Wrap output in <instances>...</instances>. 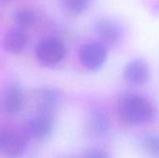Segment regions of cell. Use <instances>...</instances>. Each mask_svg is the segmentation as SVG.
Returning a JSON list of instances; mask_svg holds the SVG:
<instances>
[{"mask_svg":"<svg viewBox=\"0 0 159 158\" xmlns=\"http://www.w3.org/2000/svg\"><path fill=\"white\" fill-rule=\"evenodd\" d=\"M85 158H111V156L103 149H93L87 154Z\"/></svg>","mask_w":159,"mask_h":158,"instance_id":"cell-15","label":"cell"},{"mask_svg":"<svg viewBox=\"0 0 159 158\" xmlns=\"http://www.w3.org/2000/svg\"><path fill=\"white\" fill-rule=\"evenodd\" d=\"M27 140L22 130L0 123V153L7 158L20 157L26 149Z\"/></svg>","mask_w":159,"mask_h":158,"instance_id":"cell-2","label":"cell"},{"mask_svg":"<svg viewBox=\"0 0 159 158\" xmlns=\"http://www.w3.org/2000/svg\"><path fill=\"white\" fill-rule=\"evenodd\" d=\"M93 32L98 42L105 47H113L120 44L124 36V30L121 24L110 17H99L93 23Z\"/></svg>","mask_w":159,"mask_h":158,"instance_id":"cell-3","label":"cell"},{"mask_svg":"<svg viewBox=\"0 0 159 158\" xmlns=\"http://www.w3.org/2000/svg\"><path fill=\"white\" fill-rule=\"evenodd\" d=\"M117 114L127 125L141 126L154 120L156 108L145 96L138 93H127L118 100Z\"/></svg>","mask_w":159,"mask_h":158,"instance_id":"cell-1","label":"cell"},{"mask_svg":"<svg viewBox=\"0 0 159 158\" xmlns=\"http://www.w3.org/2000/svg\"><path fill=\"white\" fill-rule=\"evenodd\" d=\"M66 55L64 44L56 37H46L36 46L35 57L37 61L45 67H51L63 61Z\"/></svg>","mask_w":159,"mask_h":158,"instance_id":"cell-4","label":"cell"},{"mask_svg":"<svg viewBox=\"0 0 159 158\" xmlns=\"http://www.w3.org/2000/svg\"><path fill=\"white\" fill-rule=\"evenodd\" d=\"M62 101L61 91L54 87H42L33 93V103L36 113L53 115Z\"/></svg>","mask_w":159,"mask_h":158,"instance_id":"cell-8","label":"cell"},{"mask_svg":"<svg viewBox=\"0 0 159 158\" xmlns=\"http://www.w3.org/2000/svg\"><path fill=\"white\" fill-rule=\"evenodd\" d=\"M123 75L129 84L141 87L145 85L150 78V67L145 60L134 59L126 64Z\"/></svg>","mask_w":159,"mask_h":158,"instance_id":"cell-9","label":"cell"},{"mask_svg":"<svg viewBox=\"0 0 159 158\" xmlns=\"http://www.w3.org/2000/svg\"><path fill=\"white\" fill-rule=\"evenodd\" d=\"M54 120L53 115L36 113L27 118L22 126V132L27 139L34 141H44L53 132Z\"/></svg>","mask_w":159,"mask_h":158,"instance_id":"cell-5","label":"cell"},{"mask_svg":"<svg viewBox=\"0 0 159 158\" xmlns=\"http://www.w3.org/2000/svg\"><path fill=\"white\" fill-rule=\"evenodd\" d=\"M61 9L68 15L78 16L86 12L93 0H59Z\"/></svg>","mask_w":159,"mask_h":158,"instance_id":"cell-12","label":"cell"},{"mask_svg":"<svg viewBox=\"0 0 159 158\" xmlns=\"http://www.w3.org/2000/svg\"><path fill=\"white\" fill-rule=\"evenodd\" d=\"M27 43L28 36L25 30L16 26L9 29L3 38V47L10 54L21 53L26 47Z\"/></svg>","mask_w":159,"mask_h":158,"instance_id":"cell-11","label":"cell"},{"mask_svg":"<svg viewBox=\"0 0 159 158\" xmlns=\"http://www.w3.org/2000/svg\"><path fill=\"white\" fill-rule=\"evenodd\" d=\"M79 61L89 71L95 72L100 70L107 59V47L98 41L88 42L79 49Z\"/></svg>","mask_w":159,"mask_h":158,"instance_id":"cell-7","label":"cell"},{"mask_svg":"<svg viewBox=\"0 0 159 158\" xmlns=\"http://www.w3.org/2000/svg\"><path fill=\"white\" fill-rule=\"evenodd\" d=\"M25 94L22 86L18 81H10L6 84L0 94V110L9 115L20 112L24 105Z\"/></svg>","mask_w":159,"mask_h":158,"instance_id":"cell-6","label":"cell"},{"mask_svg":"<svg viewBox=\"0 0 159 158\" xmlns=\"http://www.w3.org/2000/svg\"><path fill=\"white\" fill-rule=\"evenodd\" d=\"M5 1H9V0H0V3H2V2H5Z\"/></svg>","mask_w":159,"mask_h":158,"instance_id":"cell-16","label":"cell"},{"mask_svg":"<svg viewBox=\"0 0 159 158\" xmlns=\"http://www.w3.org/2000/svg\"><path fill=\"white\" fill-rule=\"evenodd\" d=\"M141 146L143 150L152 157L158 156V138L157 135L149 134L141 140Z\"/></svg>","mask_w":159,"mask_h":158,"instance_id":"cell-14","label":"cell"},{"mask_svg":"<svg viewBox=\"0 0 159 158\" xmlns=\"http://www.w3.org/2000/svg\"><path fill=\"white\" fill-rule=\"evenodd\" d=\"M87 129L90 135L97 138L108 135L111 129V121L108 114L101 108L93 109L88 116Z\"/></svg>","mask_w":159,"mask_h":158,"instance_id":"cell-10","label":"cell"},{"mask_svg":"<svg viewBox=\"0 0 159 158\" xmlns=\"http://www.w3.org/2000/svg\"><path fill=\"white\" fill-rule=\"evenodd\" d=\"M36 19L37 17L35 12L28 7H22L18 9L13 17L16 27H19L23 30L32 27L35 23Z\"/></svg>","mask_w":159,"mask_h":158,"instance_id":"cell-13","label":"cell"}]
</instances>
